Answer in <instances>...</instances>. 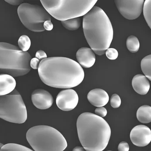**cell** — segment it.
<instances>
[{
	"instance_id": "1",
	"label": "cell",
	"mask_w": 151,
	"mask_h": 151,
	"mask_svg": "<svg viewBox=\"0 0 151 151\" xmlns=\"http://www.w3.org/2000/svg\"><path fill=\"white\" fill-rule=\"evenodd\" d=\"M38 73L43 83L51 87L69 89L83 81L84 72L75 61L63 57H52L41 61Z\"/></svg>"
},
{
	"instance_id": "2",
	"label": "cell",
	"mask_w": 151,
	"mask_h": 151,
	"mask_svg": "<svg viewBox=\"0 0 151 151\" xmlns=\"http://www.w3.org/2000/svg\"><path fill=\"white\" fill-rule=\"evenodd\" d=\"M83 28L87 43L92 50L98 55L105 54L113 38L112 26L105 12L93 6L83 16Z\"/></svg>"
},
{
	"instance_id": "3",
	"label": "cell",
	"mask_w": 151,
	"mask_h": 151,
	"mask_svg": "<svg viewBox=\"0 0 151 151\" xmlns=\"http://www.w3.org/2000/svg\"><path fill=\"white\" fill-rule=\"evenodd\" d=\"M79 140L85 150L102 151L108 145L111 129L103 118L90 112L81 114L76 122Z\"/></svg>"
},
{
	"instance_id": "4",
	"label": "cell",
	"mask_w": 151,
	"mask_h": 151,
	"mask_svg": "<svg viewBox=\"0 0 151 151\" xmlns=\"http://www.w3.org/2000/svg\"><path fill=\"white\" fill-rule=\"evenodd\" d=\"M32 58L28 52L21 50L19 47L6 43H0V71L13 77H18L29 73Z\"/></svg>"
},
{
	"instance_id": "5",
	"label": "cell",
	"mask_w": 151,
	"mask_h": 151,
	"mask_svg": "<svg viewBox=\"0 0 151 151\" xmlns=\"http://www.w3.org/2000/svg\"><path fill=\"white\" fill-rule=\"evenodd\" d=\"M26 139L35 151H63L67 146L65 138L55 128L47 125H38L30 128Z\"/></svg>"
},
{
	"instance_id": "6",
	"label": "cell",
	"mask_w": 151,
	"mask_h": 151,
	"mask_svg": "<svg viewBox=\"0 0 151 151\" xmlns=\"http://www.w3.org/2000/svg\"><path fill=\"white\" fill-rule=\"evenodd\" d=\"M52 16L63 21L84 16L94 6L97 0H41Z\"/></svg>"
},
{
	"instance_id": "7",
	"label": "cell",
	"mask_w": 151,
	"mask_h": 151,
	"mask_svg": "<svg viewBox=\"0 0 151 151\" xmlns=\"http://www.w3.org/2000/svg\"><path fill=\"white\" fill-rule=\"evenodd\" d=\"M0 118L16 124L24 123L27 120L26 106L17 90L0 97Z\"/></svg>"
},
{
	"instance_id": "8",
	"label": "cell",
	"mask_w": 151,
	"mask_h": 151,
	"mask_svg": "<svg viewBox=\"0 0 151 151\" xmlns=\"http://www.w3.org/2000/svg\"><path fill=\"white\" fill-rule=\"evenodd\" d=\"M18 14L22 24L34 32L45 31L44 23L51 21V15L44 8L36 4L22 3L19 6Z\"/></svg>"
},
{
	"instance_id": "9",
	"label": "cell",
	"mask_w": 151,
	"mask_h": 151,
	"mask_svg": "<svg viewBox=\"0 0 151 151\" xmlns=\"http://www.w3.org/2000/svg\"><path fill=\"white\" fill-rule=\"evenodd\" d=\"M144 0H116L114 1L119 12L125 19L134 20L142 13Z\"/></svg>"
},
{
	"instance_id": "10",
	"label": "cell",
	"mask_w": 151,
	"mask_h": 151,
	"mask_svg": "<svg viewBox=\"0 0 151 151\" xmlns=\"http://www.w3.org/2000/svg\"><path fill=\"white\" fill-rule=\"evenodd\" d=\"M79 101L78 94L74 90L67 89L61 91L56 97V103L60 110L71 111L76 107Z\"/></svg>"
},
{
	"instance_id": "11",
	"label": "cell",
	"mask_w": 151,
	"mask_h": 151,
	"mask_svg": "<svg viewBox=\"0 0 151 151\" xmlns=\"http://www.w3.org/2000/svg\"><path fill=\"white\" fill-rule=\"evenodd\" d=\"M130 139L132 143L136 146H147L151 141L150 129L145 125H137L131 131Z\"/></svg>"
},
{
	"instance_id": "12",
	"label": "cell",
	"mask_w": 151,
	"mask_h": 151,
	"mask_svg": "<svg viewBox=\"0 0 151 151\" xmlns=\"http://www.w3.org/2000/svg\"><path fill=\"white\" fill-rule=\"evenodd\" d=\"M33 104L41 110H45L50 108L53 103L52 95L46 90L38 89L33 92L31 96Z\"/></svg>"
},
{
	"instance_id": "13",
	"label": "cell",
	"mask_w": 151,
	"mask_h": 151,
	"mask_svg": "<svg viewBox=\"0 0 151 151\" xmlns=\"http://www.w3.org/2000/svg\"><path fill=\"white\" fill-rule=\"evenodd\" d=\"M76 58L79 64L85 68L92 67L95 63L96 57L93 51L88 47H82L76 53Z\"/></svg>"
},
{
	"instance_id": "14",
	"label": "cell",
	"mask_w": 151,
	"mask_h": 151,
	"mask_svg": "<svg viewBox=\"0 0 151 151\" xmlns=\"http://www.w3.org/2000/svg\"><path fill=\"white\" fill-rule=\"evenodd\" d=\"M87 97L89 102L96 107H103L109 101L108 93L101 89L92 90L88 93Z\"/></svg>"
},
{
	"instance_id": "15",
	"label": "cell",
	"mask_w": 151,
	"mask_h": 151,
	"mask_svg": "<svg viewBox=\"0 0 151 151\" xmlns=\"http://www.w3.org/2000/svg\"><path fill=\"white\" fill-rule=\"evenodd\" d=\"M132 85L135 91L141 95L147 94L150 89L149 80L142 74H137L133 77Z\"/></svg>"
},
{
	"instance_id": "16",
	"label": "cell",
	"mask_w": 151,
	"mask_h": 151,
	"mask_svg": "<svg viewBox=\"0 0 151 151\" xmlns=\"http://www.w3.org/2000/svg\"><path fill=\"white\" fill-rule=\"evenodd\" d=\"M16 81L12 76L4 73L0 74V95H7L15 89Z\"/></svg>"
},
{
	"instance_id": "17",
	"label": "cell",
	"mask_w": 151,
	"mask_h": 151,
	"mask_svg": "<svg viewBox=\"0 0 151 151\" xmlns=\"http://www.w3.org/2000/svg\"><path fill=\"white\" fill-rule=\"evenodd\" d=\"M137 118L142 123L147 124L151 122V107L148 105H143L137 111Z\"/></svg>"
},
{
	"instance_id": "18",
	"label": "cell",
	"mask_w": 151,
	"mask_h": 151,
	"mask_svg": "<svg viewBox=\"0 0 151 151\" xmlns=\"http://www.w3.org/2000/svg\"><path fill=\"white\" fill-rule=\"evenodd\" d=\"M141 69L145 76L151 80V55L145 56L141 61Z\"/></svg>"
},
{
	"instance_id": "19",
	"label": "cell",
	"mask_w": 151,
	"mask_h": 151,
	"mask_svg": "<svg viewBox=\"0 0 151 151\" xmlns=\"http://www.w3.org/2000/svg\"><path fill=\"white\" fill-rule=\"evenodd\" d=\"M126 45L130 52L135 53L139 51V42L136 36L131 35L127 38Z\"/></svg>"
},
{
	"instance_id": "20",
	"label": "cell",
	"mask_w": 151,
	"mask_h": 151,
	"mask_svg": "<svg viewBox=\"0 0 151 151\" xmlns=\"http://www.w3.org/2000/svg\"><path fill=\"white\" fill-rule=\"evenodd\" d=\"M63 27L70 31H75L78 29L81 24V19L80 18H74L67 20L61 21Z\"/></svg>"
},
{
	"instance_id": "21",
	"label": "cell",
	"mask_w": 151,
	"mask_h": 151,
	"mask_svg": "<svg viewBox=\"0 0 151 151\" xmlns=\"http://www.w3.org/2000/svg\"><path fill=\"white\" fill-rule=\"evenodd\" d=\"M1 151H32L29 148L14 143H9L4 145L1 148Z\"/></svg>"
},
{
	"instance_id": "22",
	"label": "cell",
	"mask_w": 151,
	"mask_h": 151,
	"mask_svg": "<svg viewBox=\"0 0 151 151\" xmlns=\"http://www.w3.org/2000/svg\"><path fill=\"white\" fill-rule=\"evenodd\" d=\"M143 14L145 19L150 28H151V1L146 0L143 6Z\"/></svg>"
},
{
	"instance_id": "23",
	"label": "cell",
	"mask_w": 151,
	"mask_h": 151,
	"mask_svg": "<svg viewBox=\"0 0 151 151\" xmlns=\"http://www.w3.org/2000/svg\"><path fill=\"white\" fill-rule=\"evenodd\" d=\"M30 39L27 35H23L18 41V45L20 49L24 52H27L31 46Z\"/></svg>"
},
{
	"instance_id": "24",
	"label": "cell",
	"mask_w": 151,
	"mask_h": 151,
	"mask_svg": "<svg viewBox=\"0 0 151 151\" xmlns=\"http://www.w3.org/2000/svg\"><path fill=\"white\" fill-rule=\"evenodd\" d=\"M122 101L121 98L117 94H114L112 95L110 99V104L113 108H117L120 107Z\"/></svg>"
},
{
	"instance_id": "25",
	"label": "cell",
	"mask_w": 151,
	"mask_h": 151,
	"mask_svg": "<svg viewBox=\"0 0 151 151\" xmlns=\"http://www.w3.org/2000/svg\"><path fill=\"white\" fill-rule=\"evenodd\" d=\"M105 53L106 56L109 60H116L119 55L118 51L114 48H108L106 50Z\"/></svg>"
},
{
	"instance_id": "26",
	"label": "cell",
	"mask_w": 151,
	"mask_h": 151,
	"mask_svg": "<svg viewBox=\"0 0 151 151\" xmlns=\"http://www.w3.org/2000/svg\"><path fill=\"white\" fill-rule=\"evenodd\" d=\"M95 113L96 115L101 118H104L107 115V111L106 108H104V107H98L95 109Z\"/></svg>"
},
{
	"instance_id": "27",
	"label": "cell",
	"mask_w": 151,
	"mask_h": 151,
	"mask_svg": "<svg viewBox=\"0 0 151 151\" xmlns=\"http://www.w3.org/2000/svg\"><path fill=\"white\" fill-rule=\"evenodd\" d=\"M129 146L128 143L125 142H122L119 143L118 146V150L119 151H129Z\"/></svg>"
},
{
	"instance_id": "28",
	"label": "cell",
	"mask_w": 151,
	"mask_h": 151,
	"mask_svg": "<svg viewBox=\"0 0 151 151\" xmlns=\"http://www.w3.org/2000/svg\"><path fill=\"white\" fill-rule=\"evenodd\" d=\"M40 63V60H39L38 58L36 57L32 58L30 62L31 67L34 70H37L39 68Z\"/></svg>"
},
{
	"instance_id": "29",
	"label": "cell",
	"mask_w": 151,
	"mask_h": 151,
	"mask_svg": "<svg viewBox=\"0 0 151 151\" xmlns=\"http://www.w3.org/2000/svg\"><path fill=\"white\" fill-rule=\"evenodd\" d=\"M35 57L38 58L39 60H42L47 58V55L45 52L43 50H39L36 52L35 54Z\"/></svg>"
},
{
	"instance_id": "30",
	"label": "cell",
	"mask_w": 151,
	"mask_h": 151,
	"mask_svg": "<svg viewBox=\"0 0 151 151\" xmlns=\"http://www.w3.org/2000/svg\"><path fill=\"white\" fill-rule=\"evenodd\" d=\"M44 27L46 30L51 31L53 29V25L51 21H46L44 23Z\"/></svg>"
},
{
	"instance_id": "31",
	"label": "cell",
	"mask_w": 151,
	"mask_h": 151,
	"mask_svg": "<svg viewBox=\"0 0 151 151\" xmlns=\"http://www.w3.org/2000/svg\"><path fill=\"white\" fill-rule=\"evenodd\" d=\"M6 2L8 3L9 4H12V5H20L22 4V3L23 2V1H21V0H5Z\"/></svg>"
},
{
	"instance_id": "32",
	"label": "cell",
	"mask_w": 151,
	"mask_h": 151,
	"mask_svg": "<svg viewBox=\"0 0 151 151\" xmlns=\"http://www.w3.org/2000/svg\"><path fill=\"white\" fill-rule=\"evenodd\" d=\"M85 150V149L83 147L81 146H76L75 148H74L73 150V151H83Z\"/></svg>"
}]
</instances>
